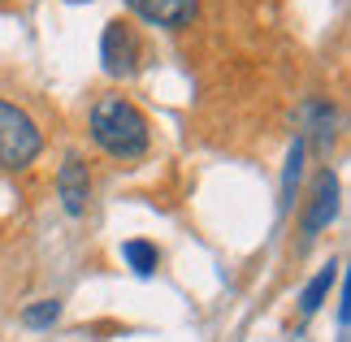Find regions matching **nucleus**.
<instances>
[{"label":"nucleus","instance_id":"obj_1","mask_svg":"<svg viewBox=\"0 0 351 342\" xmlns=\"http://www.w3.org/2000/svg\"><path fill=\"white\" fill-rule=\"evenodd\" d=\"M91 139L113 160H143L147 143H152V130H147V117L126 95H100L91 104Z\"/></svg>","mask_w":351,"mask_h":342},{"label":"nucleus","instance_id":"obj_10","mask_svg":"<svg viewBox=\"0 0 351 342\" xmlns=\"http://www.w3.org/2000/svg\"><path fill=\"white\" fill-rule=\"evenodd\" d=\"M300 165H304V139H295L291 156H287V178H282V208H287V195H291L295 178H300Z\"/></svg>","mask_w":351,"mask_h":342},{"label":"nucleus","instance_id":"obj_11","mask_svg":"<svg viewBox=\"0 0 351 342\" xmlns=\"http://www.w3.org/2000/svg\"><path fill=\"white\" fill-rule=\"evenodd\" d=\"M308 113L317 117V130H313V134H317V143H330V139H334V113H330L326 104H313Z\"/></svg>","mask_w":351,"mask_h":342},{"label":"nucleus","instance_id":"obj_8","mask_svg":"<svg viewBox=\"0 0 351 342\" xmlns=\"http://www.w3.org/2000/svg\"><path fill=\"white\" fill-rule=\"evenodd\" d=\"M121 256H126V265L139 273V278H152V273H156V260H160L156 243H147V239H130L126 247H121Z\"/></svg>","mask_w":351,"mask_h":342},{"label":"nucleus","instance_id":"obj_6","mask_svg":"<svg viewBox=\"0 0 351 342\" xmlns=\"http://www.w3.org/2000/svg\"><path fill=\"white\" fill-rule=\"evenodd\" d=\"M334 212H339V182H334V173L326 169V173L317 178L313 204H308V212H304V239H313L317 230H326L334 221Z\"/></svg>","mask_w":351,"mask_h":342},{"label":"nucleus","instance_id":"obj_7","mask_svg":"<svg viewBox=\"0 0 351 342\" xmlns=\"http://www.w3.org/2000/svg\"><path fill=\"white\" fill-rule=\"evenodd\" d=\"M334 282H339V265H326L313 282L304 286V295H300V312H304V317H313V312L326 304V295H330V286H334Z\"/></svg>","mask_w":351,"mask_h":342},{"label":"nucleus","instance_id":"obj_4","mask_svg":"<svg viewBox=\"0 0 351 342\" xmlns=\"http://www.w3.org/2000/svg\"><path fill=\"white\" fill-rule=\"evenodd\" d=\"M126 5L139 13L143 22L165 26V31H182V26H191L195 13H199L195 0H126Z\"/></svg>","mask_w":351,"mask_h":342},{"label":"nucleus","instance_id":"obj_5","mask_svg":"<svg viewBox=\"0 0 351 342\" xmlns=\"http://www.w3.org/2000/svg\"><path fill=\"white\" fill-rule=\"evenodd\" d=\"M57 195L65 204L70 217H83L87 212V199H91V173L78 156H65V165L57 169Z\"/></svg>","mask_w":351,"mask_h":342},{"label":"nucleus","instance_id":"obj_2","mask_svg":"<svg viewBox=\"0 0 351 342\" xmlns=\"http://www.w3.org/2000/svg\"><path fill=\"white\" fill-rule=\"evenodd\" d=\"M44 152V134L39 121L26 108L0 100V169H26Z\"/></svg>","mask_w":351,"mask_h":342},{"label":"nucleus","instance_id":"obj_3","mask_svg":"<svg viewBox=\"0 0 351 342\" xmlns=\"http://www.w3.org/2000/svg\"><path fill=\"white\" fill-rule=\"evenodd\" d=\"M100 61H104V74H113V78H130L134 74V65H139V35L130 31V22H109L104 26Z\"/></svg>","mask_w":351,"mask_h":342},{"label":"nucleus","instance_id":"obj_9","mask_svg":"<svg viewBox=\"0 0 351 342\" xmlns=\"http://www.w3.org/2000/svg\"><path fill=\"white\" fill-rule=\"evenodd\" d=\"M57 317H61V304H57V299H39V304H31V308L22 312V325H26V330H48Z\"/></svg>","mask_w":351,"mask_h":342}]
</instances>
